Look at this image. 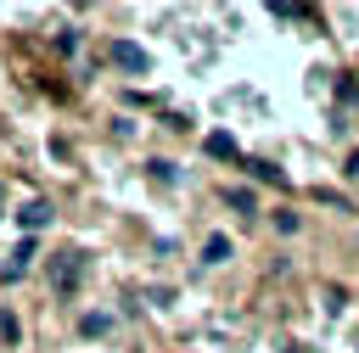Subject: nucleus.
<instances>
[{
  "instance_id": "5",
  "label": "nucleus",
  "mask_w": 359,
  "mask_h": 353,
  "mask_svg": "<svg viewBox=\"0 0 359 353\" xmlns=\"http://www.w3.org/2000/svg\"><path fill=\"white\" fill-rule=\"evenodd\" d=\"M34 258H39V247H34V235H22V241H17V252H11V269H6V280H17V275L34 263Z\"/></svg>"
},
{
  "instance_id": "11",
  "label": "nucleus",
  "mask_w": 359,
  "mask_h": 353,
  "mask_svg": "<svg viewBox=\"0 0 359 353\" xmlns=\"http://www.w3.org/2000/svg\"><path fill=\"white\" fill-rule=\"evenodd\" d=\"M0 336H6V342H17V336H22V325H17L11 314H0Z\"/></svg>"
},
{
  "instance_id": "8",
  "label": "nucleus",
  "mask_w": 359,
  "mask_h": 353,
  "mask_svg": "<svg viewBox=\"0 0 359 353\" xmlns=\"http://www.w3.org/2000/svg\"><path fill=\"white\" fill-rule=\"evenodd\" d=\"M224 202H230V207H236V213H252V207H258V202H252V191H247V185H236V191H224Z\"/></svg>"
},
{
  "instance_id": "9",
  "label": "nucleus",
  "mask_w": 359,
  "mask_h": 353,
  "mask_svg": "<svg viewBox=\"0 0 359 353\" xmlns=\"http://www.w3.org/2000/svg\"><path fill=\"white\" fill-rule=\"evenodd\" d=\"M107 325H112V319H107V314H84V319H79V331H84V336H101V331H107Z\"/></svg>"
},
{
  "instance_id": "6",
  "label": "nucleus",
  "mask_w": 359,
  "mask_h": 353,
  "mask_svg": "<svg viewBox=\"0 0 359 353\" xmlns=\"http://www.w3.org/2000/svg\"><path fill=\"white\" fill-rule=\"evenodd\" d=\"M247 174H252V179H264V185H286V174H280L275 162H264V157H247Z\"/></svg>"
},
{
  "instance_id": "7",
  "label": "nucleus",
  "mask_w": 359,
  "mask_h": 353,
  "mask_svg": "<svg viewBox=\"0 0 359 353\" xmlns=\"http://www.w3.org/2000/svg\"><path fill=\"white\" fill-rule=\"evenodd\" d=\"M230 258V235H208L202 241V263H224Z\"/></svg>"
},
{
  "instance_id": "12",
  "label": "nucleus",
  "mask_w": 359,
  "mask_h": 353,
  "mask_svg": "<svg viewBox=\"0 0 359 353\" xmlns=\"http://www.w3.org/2000/svg\"><path fill=\"white\" fill-rule=\"evenodd\" d=\"M269 11H280V17H297L303 6H297V0H269Z\"/></svg>"
},
{
  "instance_id": "10",
  "label": "nucleus",
  "mask_w": 359,
  "mask_h": 353,
  "mask_svg": "<svg viewBox=\"0 0 359 353\" xmlns=\"http://www.w3.org/2000/svg\"><path fill=\"white\" fill-rule=\"evenodd\" d=\"M151 179L157 185H174V162H151Z\"/></svg>"
},
{
  "instance_id": "3",
  "label": "nucleus",
  "mask_w": 359,
  "mask_h": 353,
  "mask_svg": "<svg viewBox=\"0 0 359 353\" xmlns=\"http://www.w3.org/2000/svg\"><path fill=\"white\" fill-rule=\"evenodd\" d=\"M208 157H219V162H236V157H241L236 134H224V129H219V134H208Z\"/></svg>"
},
{
  "instance_id": "4",
  "label": "nucleus",
  "mask_w": 359,
  "mask_h": 353,
  "mask_svg": "<svg viewBox=\"0 0 359 353\" xmlns=\"http://www.w3.org/2000/svg\"><path fill=\"white\" fill-rule=\"evenodd\" d=\"M17 224H22L28 235H34V230H45V224H50V202H28V207L17 213Z\"/></svg>"
},
{
  "instance_id": "2",
  "label": "nucleus",
  "mask_w": 359,
  "mask_h": 353,
  "mask_svg": "<svg viewBox=\"0 0 359 353\" xmlns=\"http://www.w3.org/2000/svg\"><path fill=\"white\" fill-rule=\"evenodd\" d=\"M107 56H112L123 73H146V67H151V62H146V50H140V45H129V39H112V45H107Z\"/></svg>"
},
{
  "instance_id": "1",
  "label": "nucleus",
  "mask_w": 359,
  "mask_h": 353,
  "mask_svg": "<svg viewBox=\"0 0 359 353\" xmlns=\"http://www.w3.org/2000/svg\"><path fill=\"white\" fill-rule=\"evenodd\" d=\"M79 275H84V252H56V258H50V286H56V291H73Z\"/></svg>"
}]
</instances>
